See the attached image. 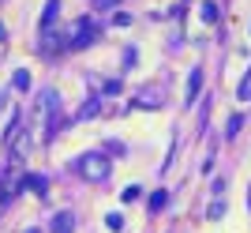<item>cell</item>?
<instances>
[{"instance_id":"obj_1","label":"cell","mask_w":251,"mask_h":233,"mask_svg":"<svg viewBox=\"0 0 251 233\" xmlns=\"http://www.w3.org/2000/svg\"><path fill=\"white\" fill-rule=\"evenodd\" d=\"M75 173L83 180H90V184H101V180L113 173V162H109V154H101V150H86V154L75 158Z\"/></svg>"},{"instance_id":"obj_2","label":"cell","mask_w":251,"mask_h":233,"mask_svg":"<svg viewBox=\"0 0 251 233\" xmlns=\"http://www.w3.org/2000/svg\"><path fill=\"white\" fill-rule=\"evenodd\" d=\"M98 42V23L94 19H79L75 23V34H72V49H86V45Z\"/></svg>"},{"instance_id":"obj_3","label":"cell","mask_w":251,"mask_h":233,"mask_svg":"<svg viewBox=\"0 0 251 233\" xmlns=\"http://www.w3.org/2000/svg\"><path fill=\"white\" fill-rule=\"evenodd\" d=\"M161 102H165L161 87H147V90H139V94H135V109H157Z\"/></svg>"},{"instance_id":"obj_4","label":"cell","mask_w":251,"mask_h":233,"mask_svg":"<svg viewBox=\"0 0 251 233\" xmlns=\"http://www.w3.org/2000/svg\"><path fill=\"white\" fill-rule=\"evenodd\" d=\"M52 233H75V214L72 211H60L52 218Z\"/></svg>"},{"instance_id":"obj_5","label":"cell","mask_w":251,"mask_h":233,"mask_svg":"<svg viewBox=\"0 0 251 233\" xmlns=\"http://www.w3.org/2000/svg\"><path fill=\"white\" fill-rule=\"evenodd\" d=\"M199 87H202V72H199V68H195V72L188 75V106H191V102H195V94H199Z\"/></svg>"},{"instance_id":"obj_6","label":"cell","mask_w":251,"mask_h":233,"mask_svg":"<svg viewBox=\"0 0 251 233\" xmlns=\"http://www.w3.org/2000/svg\"><path fill=\"white\" fill-rule=\"evenodd\" d=\"M98 113H101V106H98V98H94V102H86V106L79 109V120H90V116H98Z\"/></svg>"},{"instance_id":"obj_7","label":"cell","mask_w":251,"mask_h":233,"mask_svg":"<svg viewBox=\"0 0 251 233\" xmlns=\"http://www.w3.org/2000/svg\"><path fill=\"white\" fill-rule=\"evenodd\" d=\"M11 87H15V90H26V87H30V72H15L11 75Z\"/></svg>"},{"instance_id":"obj_8","label":"cell","mask_w":251,"mask_h":233,"mask_svg":"<svg viewBox=\"0 0 251 233\" xmlns=\"http://www.w3.org/2000/svg\"><path fill=\"white\" fill-rule=\"evenodd\" d=\"M165 200H169V192H154V200H150V207H154V211H161V207H165Z\"/></svg>"},{"instance_id":"obj_9","label":"cell","mask_w":251,"mask_h":233,"mask_svg":"<svg viewBox=\"0 0 251 233\" xmlns=\"http://www.w3.org/2000/svg\"><path fill=\"white\" fill-rule=\"evenodd\" d=\"M202 19L214 23V19H218V8H214V4H202Z\"/></svg>"},{"instance_id":"obj_10","label":"cell","mask_w":251,"mask_h":233,"mask_svg":"<svg viewBox=\"0 0 251 233\" xmlns=\"http://www.w3.org/2000/svg\"><path fill=\"white\" fill-rule=\"evenodd\" d=\"M113 23H116V27H131V15H127V11H116Z\"/></svg>"},{"instance_id":"obj_11","label":"cell","mask_w":251,"mask_h":233,"mask_svg":"<svg viewBox=\"0 0 251 233\" xmlns=\"http://www.w3.org/2000/svg\"><path fill=\"white\" fill-rule=\"evenodd\" d=\"M116 4H120V0H94L98 11H109V8H116Z\"/></svg>"},{"instance_id":"obj_12","label":"cell","mask_w":251,"mask_h":233,"mask_svg":"<svg viewBox=\"0 0 251 233\" xmlns=\"http://www.w3.org/2000/svg\"><path fill=\"white\" fill-rule=\"evenodd\" d=\"M139 200V188H135V184H131V188H124V203H135Z\"/></svg>"},{"instance_id":"obj_13","label":"cell","mask_w":251,"mask_h":233,"mask_svg":"<svg viewBox=\"0 0 251 233\" xmlns=\"http://www.w3.org/2000/svg\"><path fill=\"white\" fill-rule=\"evenodd\" d=\"M4 38H8V30H4V27H0V42H4Z\"/></svg>"},{"instance_id":"obj_14","label":"cell","mask_w":251,"mask_h":233,"mask_svg":"<svg viewBox=\"0 0 251 233\" xmlns=\"http://www.w3.org/2000/svg\"><path fill=\"white\" fill-rule=\"evenodd\" d=\"M26 233H42V230H26Z\"/></svg>"},{"instance_id":"obj_15","label":"cell","mask_w":251,"mask_h":233,"mask_svg":"<svg viewBox=\"0 0 251 233\" xmlns=\"http://www.w3.org/2000/svg\"><path fill=\"white\" fill-rule=\"evenodd\" d=\"M248 203H251V192H248Z\"/></svg>"}]
</instances>
